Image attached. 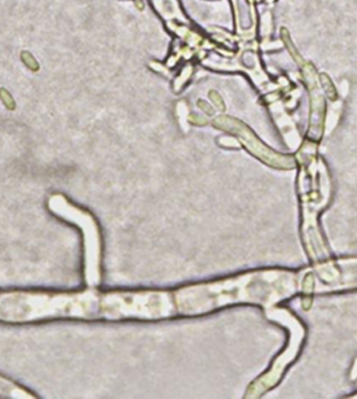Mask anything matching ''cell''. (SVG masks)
I'll list each match as a JSON object with an SVG mask.
<instances>
[{
    "mask_svg": "<svg viewBox=\"0 0 357 399\" xmlns=\"http://www.w3.org/2000/svg\"><path fill=\"white\" fill-rule=\"evenodd\" d=\"M0 394L12 398H33L34 395L13 384L10 380L0 376Z\"/></svg>",
    "mask_w": 357,
    "mask_h": 399,
    "instance_id": "obj_1",
    "label": "cell"
}]
</instances>
